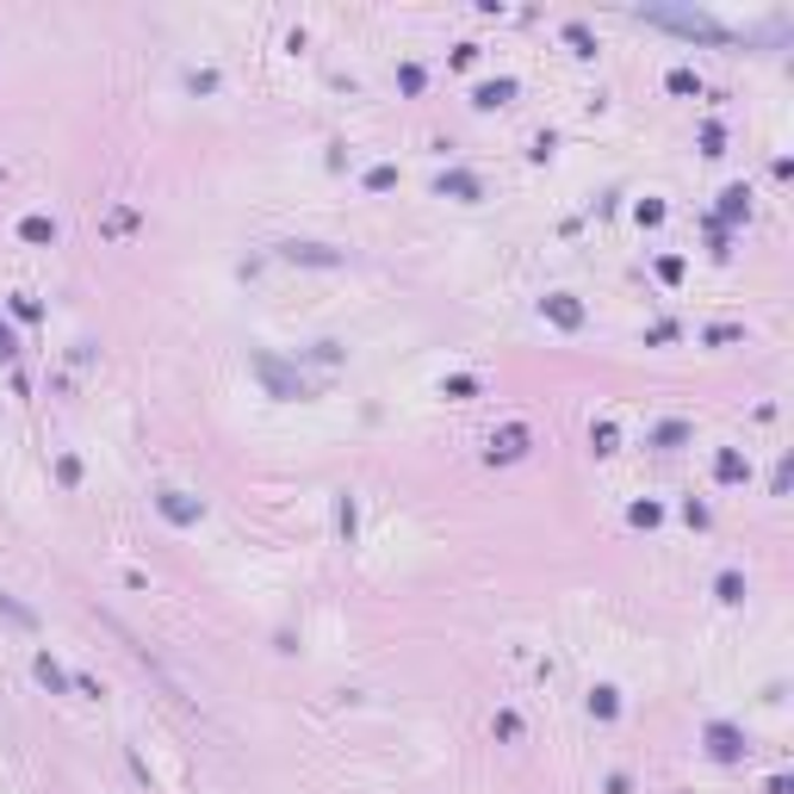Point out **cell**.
I'll return each instance as SVG.
<instances>
[{
  "mask_svg": "<svg viewBox=\"0 0 794 794\" xmlns=\"http://www.w3.org/2000/svg\"><path fill=\"white\" fill-rule=\"evenodd\" d=\"M646 19H658V25H677V32H689V38H720V25L708 13H658V7H651Z\"/></svg>",
  "mask_w": 794,
  "mask_h": 794,
  "instance_id": "cell-1",
  "label": "cell"
}]
</instances>
